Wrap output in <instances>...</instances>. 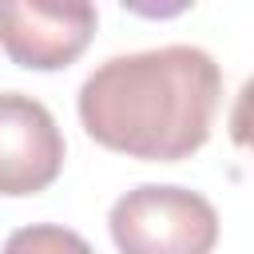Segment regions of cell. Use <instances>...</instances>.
I'll return each instance as SVG.
<instances>
[{
    "label": "cell",
    "instance_id": "6da1fadb",
    "mask_svg": "<svg viewBox=\"0 0 254 254\" xmlns=\"http://www.w3.org/2000/svg\"><path fill=\"white\" fill-rule=\"evenodd\" d=\"M222 71L210 52L190 44L103 60L79 87L83 131L127 159L179 163L194 155L214 127Z\"/></svg>",
    "mask_w": 254,
    "mask_h": 254
},
{
    "label": "cell",
    "instance_id": "7a4b0ae2",
    "mask_svg": "<svg viewBox=\"0 0 254 254\" xmlns=\"http://www.w3.org/2000/svg\"><path fill=\"white\" fill-rule=\"evenodd\" d=\"M107 226L119 254H210L218 242L210 198L175 183H143L119 194Z\"/></svg>",
    "mask_w": 254,
    "mask_h": 254
},
{
    "label": "cell",
    "instance_id": "3957f363",
    "mask_svg": "<svg viewBox=\"0 0 254 254\" xmlns=\"http://www.w3.org/2000/svg\"><path fill=\"white\" fill-rule=\"evenodd\" d=\"M95 20L83 0H0V52L28 71H60L87 52Z\"/></svg>",
    "mask_w": 254,
    "mask_h": 254
},
{
    "label": "cell",
    "instance_id": "277c9868",
    "mask_svg": "<svg viewBox=\"0 0 254 254\" xmlns=\"http://www.w3.org/2000/svg\"><path fill=\"white\" fill-rule=\"evenodd\" d=\"M60 171L64 135L56 115L24 91H0V194H40L60 179Z\"/></svg>",
    "mask_w": 254,
    "mask_h": 254
},
{
    "label": "cell",
    "instance_id": "5b68a950",
    "mask_svg": "<svg viewBox=\"0 0 254 254\" xmlns=\"http://www.w3.org/2000/svg\"><path fill=\"white\" fill-rule=\"evenodd\" d=\"M0 254H95V250H91V242L83 234H75L67 226L32 222V226L12 230Z\"/></svg>",
    "mask_w": 254,
    "mask_h": 254
},
{
    "label": "cell",
    "instance_id": "8992f818",
    "mask_svg": "<svg viewBox=\"0 0 254 254\" xmlns=\"http://www.w3.org/2000/svg\"><path fill=\"white\" fill-rule=\"evenodd\" d=\"M230 139L254 155V75L234 95V107H230Z\"/></svg>",
    "mask_w": 254,
    "mask_h": 254
}]
</instances>
